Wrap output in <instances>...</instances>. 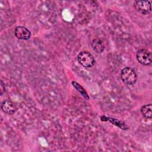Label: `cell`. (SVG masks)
I'll list each match as a JSON object with an SVG mask.
<instances>
[{"label": "cell", "instance_id": "30bf717a", "mask_svg": "<svg viewBox=\"0 0 152 152\" xmlns=\"http://www.w3.org/2000/svg\"><path fill=\"white\" fill-rule=\"evenodd\" d=\"M104 117V116H103ZM105 118L104 121H109L110 123H112L113 125H116L117 126L119 127L120 128L122 129H126V126L125 125V124L123 122H121V121H119L118 120L116 119H113V118H107V117H104Z\"/></svg>", "mask_w": 152, "mask_h": 152}, {"label": "cell", "instance_id": "52a82bcc", "mask_svg": "<svg viewBox=\"0 0 152 152\" xmlns=\"http://www.w3.org/2000/svg\"><path fill=\"white\" fill-rule=\"evenodd\" d=\"M91 46L93 50L97 53H102L104 49V46L102 42L98 39L93 40L91 42Z\"/></svg>", "mask_w": 152, "mask_h": 152}, {"label": "cell", "instance_id": "277c9868", "mask_svg": "<svg viewBox=\"0 0 152 152\" xmlns=\"http://www.w3.org/2000/svg\"><path fill=\"white\" fill-rule=\"evenodd\" d=\"M134 6L137 11L144 15L149 14L151 11V2L148 1H135Z\"/></svg>", "mask_w": 152, "mask_h": 152}, {"label": "cell", "instance_id": "7a4b0ae2", "mask_svg": "<svg viewBox=\"0 0 152 152\" xmlns=\"http://www.w3.org/2000/svg\"><path fill=\"white\" fill-rule=\"evenodd\" d=\"M79 63L83 66L90 68L93 66L96 61L93 56L89 52L86 51L81 52L77 56Z\"/></svg>", "mask_w": 152, "mask_h": 152}, {"label": "cell", "instance_id": "5b68a950", "mask_svg": "<svg viewBox=\"0 0 152 152\" xmlns=\"http://www.w3.org/2000/svg\"><path fill=\"white\" fill-rule=\"evenodd\" d=\"M15 36L21 40H28L30 38V31L24 27L17 26L14 30Z\"/></svg>", "mask_w": 152, "mask_h": 152}, {"label": "cell", "instance_id": "6da1fadb", "mask_svg": "<svg viewBox=\"0 0 152 152\" xmlns=\"http://www.w3.org/2000/svg\"><path fill=\"white\" fill-rule=\"evenodd\" d=\"M121 78L125 83L132 85L135 84L137 80V75L132 68L125 67L121 71Z\"/></svg>", "mask_w": 152, "mask_h": 152}, {"label": "cell", "instance_id": "9c48e42d", "mask_svg": "<svg viewBox=\"0 0 152 152\" xmlns=\"http://www.w3.org/2000/svg\"><path fill=\"white\" fill-rule=\"evenodd\" d=\"M72 86L75 87V88L84 98H86V99H88V100L89 99V96H88V94H87V92L86 91L85 89H84L80 84H79L77 82L74 81H73L72 82Z\"/></svg>", "mask_w": 152, "mask_h": 152}, {"label": "cell", "instance_id": "8fae6325", "mask_svg": "<svg viewBox=\"0 0 152 152\" xmlns=\"http://www.w3.org/2000/svg\"><path fill=\"white\" fill-rule=\"evenodd\" d=\"M5 84L3 83L2 81H1V94L2 95V93L5 91Z\"/></svg>", "mask_w": 152, "mask_h": 152}, {"label": "cell", "instance_id": "ba28073f", "mask_svg": "<svg viewBox=\"0 0 152 152\" xmlns=\"http://www.w3.org/2000/svg\"><path fill=\"white\" fill-rule=\"evenodd\" d=\"M141 112L145 118L151 119L152 118L151 104H145L142 106L141 108Z\"/></svg>", "mask_w": 152, "mask_h": 152}, {"label": "cell", "instance_id": "8992f818", "mask_svg": "<svg viewBox=\"0 0 152 152\" xmlns=\"http://www.w3.org/2000/svg\"><path fill=\"white\" fill-rule=\"evenodd\" d=\"M1 109L6 114L11 115L16 111V107L14 103L10 99L5 100L1 104Z\"/></svg>", "mask_w": 152, "mask_h": 152}, {"label": "cell", "instance_id": "3957f363", "mask_svg": "<svg viewBox=\"0 0 152 152\" xmlns=\"http://www.w3.org/2000/svg\"><path fill=\"white\" fill-rule=\"evenodd\" d=\"M137 59L143 65H150L152 63L151 53L146 49H140L136 54Z\"/></svg>", "mask_w": 152, "mask_h": 152}]
</instances>
